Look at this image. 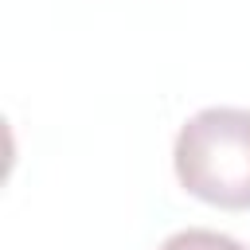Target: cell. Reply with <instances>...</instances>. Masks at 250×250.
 <instances>
[{
	"instance_id": "1",
	"label": "cell",
	"mask_w": 250,
	"mask_h": 250,
	"mask_svg": "<svg viewBox=\"0 0 250 250\" xmlns=\"http://www.w3.org/2000/svg\"><path fill=\"white\" fill-rule=\"evenodd\" d=\"M176 180L203 203L250 207V109L207 105L191 113L172 145Z\"/></svg>"
},
{
	"instance_id": "2",
	"label": "cell",
	"mask_w": 250,
	"mask_h": 250,
	"mask_svg": "<svg viewBox=\"0 0 250 250\" xmlns=\"http://www.w3.org/2000/svg\"><path fill=\"white\" fill-rule=\"evenodd\" d=\"M160 250H246L238 238L223 234V230H207V227H188L176 230L160 242Z\"/></svg>"
}]
</instances>
